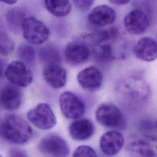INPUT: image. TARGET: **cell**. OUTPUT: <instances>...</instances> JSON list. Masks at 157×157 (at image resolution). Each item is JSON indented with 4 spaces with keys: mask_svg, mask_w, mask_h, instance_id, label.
Here are the masks:
<instances>
[{
    "mask_svg": "<svg viewBox=\"0 0 157 157\" xmlns=\"http://www.w3.org/2000/svg\"><path fill=\"white\" fill-rule=\"evenodd\" d=\"M0 136L4 140L15 144L28 142L33 136L29 124L18 115H9L0 123Z\"/></svg>",
    "mask_w": 157,
    "mask_h": 157,
    "instance_id": "6da1fadb",
    "label": "cell"
},
{
    "mask_svg": "<svg viewBox=\"0 0 157 157\" xmlns=\"http://www.w3.org/2000/svg\"><path fill=\"white\" fill-rule=\"evenodd\" d=\"M93 53V44L87 34L83 39L69 43L64 52L66 62L71 66H79L86 62Z\"/></svg>",
    "mask_w": 157,
    "mask_h": 157,
    "instance_id": "7a4b0ae2",
    "label": "cell"
},
{
    "mask_svg": "<svg viewBox=\"0 0 157 157\" xmlns=\"http://www.w3.org/2000/svg\"><path fill=\"white\" fill-rule=\"evenodd\" d=\"M95 117L101 125L108 128L122 129L126 124L121 110L112 102H104L98 106Z\"/></svg>",
    "mask_w": 157,
    "mask_h": 157,
    "instance_id": "3957f363",
    "label": "cell"
},
{
    "mask_svg": "<svg viewBox=\"0 0 157 157\" xmlns=\"http://www.w3.org/2000/svg\"><path fill=\"white\" fill-rule=\"evenodd\" d=\"M21 31L24 39L29 44L34 45L44 43L50 36L49 28L33 16L27 17L25 19Z\"/></svg>",
    "mask_w": 157,
    "mask_h": 157,
    "instance_id": "277c9868",
    "label": "cell"
},
{
    "mask_svg": "<svg viewBox=\"0 0 157 157\" xmlns=\"http://www.w3.org/2000/svg\"><path fill=\"white\" fill-rule=\"evenodd\" d=\"M26 116L29 122L40 129H50L56 124L55 114L47 103L37 104L28 112Z\"/></svg>",
    "mask_w": 157,
    "mask_h": 157,
    "instance_id": "5b68a950",
    "label": "cell"
},
{
    "mask_svg": "<svg viewBox=\"0 0 157 157\" xmlns=\"http://www.w3.org/2000/svg\"><path fill=\"white\" fill-rule=\"evenodd\" d=\"M59 104L61 112L66 118L80 119L85 113L83 100L71 91H65L60 94Z\"/></svg>",
    "mask_w": 157,
    "mask_h": 157,
    "instance_id": "8992f818",
    "label": "cell"
},
{
    "mask_svg": "<svg viewBox=\"0 0 157 157\" xmlns=\"http://www.w3.org/2000/svg\"><path fill=\"white\" fill-rule=\"evenodd\" d=\"M4 75L10 82L20 87L28 86L34 78L31 71L19 60L11 61L6 67Z\"/></svg>",
    "mask_w": 157,
    "mask_h": 157,
    "instance_id": "52a82bcc",
    "label": "cell"
},
{
    "mask_svg": "<svg viewBox=\"0 0 157 157\" xmlns=\"http://www.w3.org/2000/svg\"><path fill=\"white\" fill-rule=\"evenodd\" d=\"M124 99L129 103H142L148 96V87L147 83L140 78L129 77L122 82Z\"/></svg>",
    "mask_w": 157,
    "mask_h": 157,
    "instance_id": "ba28073f",
    "label": "cell"
},
{
    "mask_svg": "<svg viewBox=\"0 0 157 157\" xmlns=\"http://www.w3.org/2000/svg\"><path fill=\"white\" fill-rule=\"evenodd\" d=\"M39 151L52 157H66L69 153L67 142L61 136L50 134L42 138L38 144Z\"/></svg>",
    "mask_w": 157,
    "mask_h": 157,
    "instance_id": "9c48e42d",
    "label": "cell"
},
{
    "mask_svg": "<svg viewBox=\"0 0 157 157\" xmlns=\"http://www.w3.org/2000/svg\"><path fill=\"white\" fill-rule=\"evenodd\" d=\"M123 23L128 33L132 35H140L148 29L149 20L144 11L135 9L129 12L125 15Z\"/></svg>",
    "mask_w": 157,
    "mask_h": 157,
    "instance_id": "30bf717a",
    "label": "cell"
},
{
    "mask_svg": "<svg viewBox=\"0 0 157 157\" xmlns=\"http://www.w3.org/2000/svg\"><path fill=\"white\" fill-rule=\"evenodd\" d=\"M79 85L88 91H95L101 86L103 76L100 70L94 66H90L80 71L77 75Z\"/></svg>",
    "mask_w": 157,
    "mask_h": 157,
    "instance_id": "8fae6325",
    "label": "cell"
},
{
    "mask_svg": "<svg viewBox=\"0 0 157 157\" xmlns=\"http://www.w3.org/2000/svg\"><path fill=\"white\" fill-rule=\"evenodd\" d=\"M124 143L123 134L115 130H111L103 134L99 140V146L102 151L107 156L117 155Z\"/></svg>",
    "mask_w": 157,
    "mask_h": 157,
    "instance_id": "7c38bea8",
    "label": "cell"
},
{
    "mask_svg": "<svg viewBox=\"0 0 157 157\" xmlns=\"http://www.w3.org/2000/svg\"><path fill=\"white\" fill-rule=\"evenodd\" d=\"M117 17L115 10L105 4L95 6L88 16V21L93 26L104 27L113 23Z\"/></svg>",
    "mask_w": 157,
    "mask_h": 157,
    "instance_id": "4fadbf2b",
    "label": "cell"
},
{
    "mask_svg": "<svg viewBox=\"0 0 157 157\" xmlns=\"http://www.w3.org/2000/svg\"><path fill=\"white\" fill-rule=\"evenodd\" d=\"M134 53L142 61L151 62L155 60L157 56L156 40L150 37L140 39L134 47Z\"/></svg>",
    "mask_w": 157,
    "mask_h": 157,
    "instance_id": "5bb4252c",
    "label": "cell"
},
{
    "mask_svg": "<svg viewBox=\"0 0 157 157\" xmlns=\"http://www.w3.org/2000/svg\"><path fill=\"white\" fill-rule=\"evenodd\" d=\"M42 76L51 87L56 89L63 87L67 81L66 71L59 64L45 66L42 70Z\"/></svg>",
    "mask_w": 157,
    "mask_h": 157,
    "instance_id": "9a60e30c",
    "label": "cell"
},
{
    "mask_svg": "<svg viewBox=\"0 0 157 157\" xmlns=\"http://www.w3.org/2000/svg\"><path fill=\"white\" fill-rule=\"evenodd\" d=\"M70 136L75 140H85L90 138L94 131L92 121L87 118L75 120L68 128Z\"/></svg>",
    "mask_w": 157,
    "mask_h": 157,
    "instance_id": "2e32d148",
    "label": "cell"
},
{
    "mask_svg": "<svg viewBox=\"0 0 157 157\" xmlns=\"http://www.w3.org/2000/svg\"><path fill=\"white\" fill-rule=\"evenodd\" d=\"M21 104V94L20 92L12 87H7L0 93L1 107L9 112L18 109Z\"/></svg>",
    "mask_w": 157,
    "mask_h": 157,
    "instance_id": "e0dca14e",
    "label": "cell"
},
{
    "mask_svg": "<svg viewBox=\"0 0 157 157\" xmlns=\"http://www.w3.org/2000/svg\"><path fill=\"white\" fill-rule=\"evenodd\" d=\"M26 10L21 7H16L8 10L5 18L9 29L15 33H18L21 30L23 21L27 17Z\"/></svg>",
    "mask_w": 157,
    "mask_h": 157,
    "instance_id": "ac0fdd59",
    "label": "cell"
},
{
    "mask_svg": "<svg viewBox=\"0 0 157 157\" xmlns=\"http://www.w3.org/2000/svg\"><path fill=\"white\" fill-rule=\"evenodd\" d=\"M47 10L56 17H63L68 15L72 10V4L69 1L47 0L44 1Z\"/></svg>",
    "mask_w": 157,
    "mask_h": 157,
    "instance_id": "d6986e66",
    "label": "cell"
},
{
    "mask_svg": "<svg viewBox=\"0 0 157 157\" xmlns=\"http://www.w3.org/2000/svg\"><path fill=\"white\" fill-rule=\"evenodd\" d=\"M148 139L147 137L136 139L131 142L127 147L129 150L137 153L143 156L155 157V151L150 142V140Z\"/></svg>",
    "mask_w": 157,
    "mask_h": 157,
    "instance_id": "ffe728a7",
    "label": "cell"
},
{
    "mask_svg": "<svg viewBox=\"0 0 157 157\" xmlns=\"http://www.w3.org/2000/svg\"><path fill=\"white\" fill-rule=\"evenodd\" d=\"M39 59L45 66L58 64L61 62V56L57 48L52 46H45L39 51Z\"/></svg>",
    "mask_w": 157,
    "mask_h": 157,
    "instance_id": "44dd1931",
    "label": "cell"
},
{
    "mask_svg": "<svg viewBox=\"0 0 157 157\" xmlns=\"http://www.w3.org/2000/svg\"><path fill=\"white\" fill-rule=\"evenodd\" d=\"M17 56L19 61L27 65L32 64L36 58V51L34 48L29 44H21L17 50Z\"/></svg>",
    "mask_w": 157,
    "mask_h": 157,
    "instance_id": "7402d4cb",
    "label": "cell"
},
{
    "mask_svg": "<svg viewBox=\"0 0 157 157\" xmlns=\"http://www.w3.org/2000/svg\"><path fill=\"white\" fill-rule=\"evenodd\" d=\"M14 48L15 43L12 38L6 32L0 31V55H9Z\"/></svg>",
    "mask_w": 157,
    "mask_h": 157,
    "instance_id": "603a6c76",
    "label": "cell"
},
{
    "mask_svg": "<svg viewBox=\"0 0 157 157\" xmlns=\"http://www.w3.org/2000/svg\"><path fill=\"white\" fill-rule=\"evenodd\" d=\"M72 157H98L95 150L88 145H80L74 151Z\"/></svg>",
    "mask_w": 157,
    "mask_h": 157,
    "instance_id": "cb8c5ba5",
    "label": "cell"
},
{
    "mask_svg": "<svg viewBox=\"0 0 157 157\" xmlns=\"http://www.w3.org/2000/svg\"><path fill=\"white\" fill-rule=\"evenodd\" d=\"M74 6L78 9L85 11L89 9L94 4L93 0H75L72 1Z\"/></svg>",
    "mask_w": 157,
    "mask_h": 157,
    "instance_id": "d4e9b609",
    "label": "cell"
},
{
    "mask_svg": "<svg viewBox=\"0 0 157 157\" xmlns=\"http://www.w3.org/2000/svg\"><path fill=\"white\" fill-rule=\"evenodd\" d=\"M8 157H28V156L23 150L13 148L9 151Z\"/></svg>",
    "mask_w": 157,
    "mask_h": 157,
    "instance_id": "484cf974",
    "label": "cell"
},
{
    "mask_svg": "<svg viewBox=\"0 0 157 157\" xmlns=\"http://www.w3.org/2000/svg\"><path fill=\"white\" fill-rule=\"evenodd\" d=\"M109 2L112 4H115V5H125L128 4L130 1H120V0H111L109 1Z\"/></svg>",
    "mask_w": 157,
    "mask_h": 157,
    "instance_id": "4316f807",
    "label": "cell"
},
{
    "mask_svg": "<svg viewBox=\"0 0 157 157\" xmlns=\"http://www.w3.org/2000/svg\"><path fill=\"white\" fill-rule=\"evenodd\" d=\"M2 2L3 3H5L6 4H9V5H13V4H15V3L17 2V1H2Z\"/></svg>",
    "mask_w": 157,
    "mask_h": 157,
    "instance_id": "83f0119b",
    "label": "cell"
},
{
    "mask_svg": "<svg viewBox=\"0 0 157 157\" xmlns=\"http://www.w3.org/2000/svg\"><path fill=\"white\" fill-rule=\"evenodd\" d=\"M1 74H2V67H1V65L0 64V75H1Z\"/></svg>",
    "mask_w": 157,
    "mask_h": 157,
    "instance_id": "f1b7e54d",
    "label": "cell"
},
{
    "mask_svg": "<svg viewBox=\"0 0 157 157\" xmlns=\"http://www.w3.org/2000/svg\"><path fill=\"white\" fill-rule=\"evenodd\" d=\"M0 157H2V156H1V155H0Z\"/></svg>",
    "mask_w": 157,
    "mask_h": 157,
    "instance_id": "f546056e",
    "label": "cell"
}]
</instances>
